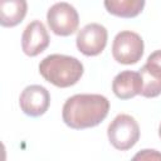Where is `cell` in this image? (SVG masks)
<instances>
[{"label":"cell","instance_id":"obj_1","mask_svg":"<svg viewBox=\"0 0 161 161\" xmlns=\"http://www.w3.org/2000/svg\"><path fill=\"white\" fill-rule=\"evenodd\" d=\"M109 101L102 94H74L63 104L64 123L73 130H84L99 125L108 114Z\"/></svg>","mask_w":161,"mask_h":161},{"label":"cell","instance_id":"obj_2","mask_svg":"<svg viewBox=\"0 0 161 161\" xmlns=\"http://www.w3.org/2000/svg\"><path fill=\"white\" fill-rule=\"evenodd\" d=\"M83 70L79 59L64 54H50L39 63L42 77L59 88L74 86L83 75Z\"/></svg>","mask_w":161,"mask_h":161},{"label":"cell","instance_id":"obj_3","mask_svg":"<svg viewBox=\"0 0 161 161\" xmlns=\"http://www.w3.org/2000/svg\"><path fill=\"white\" fill-rule=\"evenodd\" d=\"M111 145L119 150L127 151L132 148L140 140V126L137 121L130 114H118L109 123L107 130Z\"/></svg>","mask_w":161,"mask_h":161},{"label":"cell","instance_id":"obj_4","mask_svg":"<svg viewBox=\"0 0 161 161\" xmlns=\"http://www.w3.org/2000/svg\"><path fill=\"white\" fill-rule=\"evenodd\" d=\"M47 21L50 30L59 36H68L77 31L79 15L75 8L68 3H57L47 13Z\"/></svg>","mask_w":161,"mask_h":161},{"label":"cell","instance_id":"obj_5","mask_svg":"<svg viewBox=\"0 0 161 161\" xmlns=\"http://www.w3.org/2000/svg\"><path fill=\"white\" fill-rule=\"evenodd\" d=\"M143 54L142 38L131 30H123L118 33L112 44V55L114 60L121 64H135Z\"/></svg>","mask_w":161,"mask_h":161},{"label":"cell","instance_id":"obj_6","mask_svg":"<svg viewBox=\"0 0 161 161\" xmlns=\"http://www.w3.org/2000/svg\"><path fill=\"white\" fill-rule=\"evenodd\" d=\"M107 39V29L98 23H91L78 31L75 43L78 50L82 54L87 57H94L104 50Z\"/></svg>","mask_w":161,"mask_h":161},{"label":"cell","instance_id":"obj_7","mask_svg":"<svg viewBox=\"0 0 161 161\" xmlns=\"http://www.w3.org/2000/svg\"><path fill=\"white\" fill-rule=\"evenodd\" d=\"M50 104V94L48 89L39 84H31L24 88L19 97V106L21 111L30 117H39L44 114Z\"/></svg>","mask_w":161,"mask_h":161},{"label":"cell","instance_id":"obj_8","mask_svg":"<svg viewBox=\"0 0 161 161\" xmlns=\"http://www.w3.org/2000/svg\"><path fill=\"white\" fill-rule=\"evenodd\" d=\"M142 79L141 96L153 98L161 94V50L151 53L146 64L140 69Z\"/></svg>","mask_w":161,"mask_h":161},{"label":"cell","instance_id":"obj_9","mask_svg":"<svg viewBox=\"0 0 161 161\" xmlns=\"http://www.w3.org/2000/svg\"><path fill=\"white\" fill-rule=\"evenodd\" d=\"M50 38L47 28L40 20H34L26 25L21 35V49L29 57H36L49 45Z\"/></svg>","mask_w":161,"mask_h":161},{"label":"cell","instance_id":"obj_10","mask_svg":"<svg viewBox=\"0 0 161 161\" xmlns=\"http://www.w3.org/2000/svg\"><path fill=\"white\" fill-rule=\"evenodd\" d=\"M142 79L140 72L123 70L118 73L112 82V91L121 99H130L141 94Z\"/></svg>","mask_w":161,"mask_h":161},{"label":"cell","instance_id":"obj_11","mask_svg":"<svg viewBox=\"0 0 161 161\" xmlns=\"http://www.w3.org/2000/svg\"><path fill=\"white\" fill-rule=\"evenodd\" d=\"M28 11L26 0H0V24L13 28L20 24Z\"/></svg>","mask_w":161,"mask_h":161},{"label":"cell","instance_id":"obj_12","mask_svg":"<svg viewBox=\"0 0 161 161\" xmlns=\"http://www.w3.org/2000/svg\"><path fill=\"white\" fill-rule=\"evenodd\" d=\"M106 10L119 18H136L145 8V0H103Z\"/></svg>","mask_w":161,"mask_h":161},{"label":"cell","instance_id":"obj_13","mask_svg":"<svg viewBox=\"0 0 161 161\" xmlns=\"http://www.w3.org/2000/svg\"><path fill=\"white\" fill-rule=\"evenodd\" d=\"M135 160H161V153H158L156 150H143L138 152L135 157Z\"/></svg>","mask_w":161,"mask_h":161},{"label":"cell","instance_id":"obj_14","mask_svg":"<svg viewBox=\"0 0 161 161\" xmlns=\"http://www.w3.org/2000/svg\"><path fill=\"white\" fill-rule=\"evenodd\" d=\"M158 136H160V138H161V123H160V127H158Z\"/></svg>","mask_w":161,"mask_h":161}]
</instances>
